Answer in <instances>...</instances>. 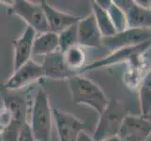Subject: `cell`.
Listing matches in <instances>:
<instances>
[{
	"instance_id": "cell-13",
	"label": "cell",
	"mask_w": 151,
	"mask_h": 141,
	"mask_svg": "<svg viewBox=\"0 0 151 141\" xmlns=\"http://www.w3.org/2000/svg\"><path fill=\"white\" fill-rule=\"evenodd\" d=\"M101 35L98 28L96 20L92 12L77 23L78 45L83 47L96 48L101 43Z\"/></svg>"
},
{
	"instance_id": "cell-26",
	"label": "cell",
	"mask_w": 151,
	"mask_h": 141,
	"mask_svg": "<svg viewBox=\"0 0 151 141\" xmlns=\"http://www.w3.org/2000/svg\"><path fill=\"white\" fill-rule=\"evenodd\" d=\"M102 141H121L120 139H119V137H110V138H107V139H104Z\"/></svg>"
},
{
	"instance_id": "cell-1",
	"label": "cell",
	"mask_w": 151,
	"mask_h": 141,
	"mask_svg": "<svg viewBox=\"0 0 151 141\" xmlns=\"http://www.w3.org/2000/svg\"><path fill=\"white\" fill-rule=\"evenodd\" d=\"M72 100L76 104L90 106L101 114L108 106L110 100L96 83L86 77L76 74L68 80Z\"/></svg>"
},
{
	"instance_id": "cell-5",
	"label": "cell",
	"mask_w": 151,
	"mask_h": 141,
	"mask_svg": "<svg viewBox=\"0 0 151 141\" xmlns=\"http://www.w3.org/2000/svg\"><path fill=\"white\" fill-rule=\"evenodd\" d=\"M149 48H150V40L135 46L126 47V48L113 51L107 56L102 57V59L91 62L90 64L86 65L81 70V72H83L86 71L101 69V68L116 65L117 63H122V62L125 61H132L134 63H138L140 56L143 55Z\"/></svg>"
},
{
	"instance_id": "cell-27",
	"label": "cell",
	"mask_w": 151,
	"mask_h": 141,
	"mask_svg": "<svg viewBox=\"0 0 151 141\" xmlns=\"http://www.w3.org/2000/svg\"><path fill=\"white\" fill-rule=\"evenodd\" d=\"M0 141H2V137H1V134H0Z\"/></svg>"
},
{
	"instance_id": "cell-10",
	"label": "cell",
	"mask_w": 151,
	"mask_h": 141,
	"mask_svg": "<svg viewBox=\"0 0 151 141\" xmlns=\"http://www.w3.org/2000/svg\"><path fill=\"white\" fill-rule=\"evenodd\" d=\"M114 2L126 15L129 28H150V9L145 8L137 1H132V0H119Z\"/></svg>"
},
{
	"instance_id": "cell-11",
	"label": "cell",
	"mask_w": 151,
	"mask_h": 141,
	"mask_svg": "<svg viewBox=\"0 0 151 141\" xmlns=\"http://www.w3.org/2000/svg\"><path fill=\"white\" fill-rule=\"evenodd\" d=\"M40 66L43 71L44 77L54 80H69L72 76L79 74L68 67L63 53H61L59 50L43 56Z\"/></svg>"
},
{
	"instance_id": "cell-18",
	"label": "cell",
	"mask_w": 151,
	"mask_h": 141,
	"mask_svg": "<svg viewBox=\"0 0 151 141\" xmlns=\"http://www.w3.org/2000/svg\"><path fill=\"white\" fill-rule=\"evenodd\" d=\"M141 116L150 119L151 112V74L147 72L143 78L139 90Z\"/></svg>"
},
{
	"instance_id": "cell-17",
	"label": "cell",
	"mask_w": 151,
	"mask_h": 141,
	"mask_svg": "<svg viewBox=\"0 0 151 141\" xmlns=\"http://www.w3.org/2000/svg\"><path fill=\"white\" fill-rule=\"evenodd\" d=\"M91 9L92 14L94 15L98 28L100 30L102 38H109L116 34V31L114 29L112 24V21L109 17L106 9H102L99 6L96 1H91Z\"/></svg>"
},
{
	"instance_id": "cell-25",
	"label": "cell",
	"mask_w": 151,
	"mask_h": 141,
	"mask_svg": "<svg viewBox=\"0 0 151 141\" xmlns=\"http://www.w3.org/2000/svg\"><path fill=\"white\" fill-rule=\"evenodd\" d=\"M76 141H95V140L93 139V137H90V135L88 134L86 132H85V130H84V131H82L79 134Z\"/></svg>"
},
{
	"instance_id": "cell-21",
	"label": "cell",
	"mask_w": 151,
	"mask_h": 141,
	"mask_svg": "<svg viewBox=\"0 0 151 141\" xmlns=\"http://www.w3.org/2000/svg\"><path fill=\"white\" fill-rule=\"evenodd\" d=\"M57 36H58V49L61 53H65L72 46L78 45L77 24L72 25L61 31L59 34H57Z\"/></svg>"
},
{
	"instance_id": "cell-9",
	"label": "cell",
	"mask_w": 151,
	"mask_h": 141,
	"mask_svg": "<svg viewBox=\"0 0 151 141\" xmlns=\"http://www.w3.org/2000/svg\"><path fill=\"white\" fill-rule=\"evenodd\" d=\"M150 119L142 116H129L121 124L117 137L121 141H145L150 135Z\"/></svg>"
},
{
	"instance_id": "cell-4",
	"label": "cell",
	"mask_w": 151,
	"mask_h": 141,
	"mask_svg": "<svg viewBox=\"0 0 151 141\" xmlns=\"http://www.w3.org/2000/svg\"><path fill=\"white\" fill-rule=\"evenodd\" d=\"M9 13L23 19L27 27L33 28L36 33L40 34L50 31L40 4L38 5L27 0H15L9 5Z\"/></svg>"
},
{
	"instance_id": "cell-14",
	"label": "cell",
	"mask_w": 151,
	"mask_h": 141,
	"mask_svg": "<svg viewBox=\"0 0 151 141\" xmlns=\"http://www.w3.org/2000/svg\"><path fill=\"white\" fill-rule=\"evenodd\" d=\"M40 6L43 9L46 20H47L49 30L55 34H59L61 31L72 25L77 24L81 20V17L58 10L46 1H41Z\"/></svg>"
},
{
	"instance_id": "cell-16",
	"label": "cell",
	"mask_w": 151,
	"mask_h": 141,
	"mask_svg": "<svg viewBox=\"0 0 151 141\" xmlns=\"http://www.w3.org/2000/svg\"><path fill=\"white\" fill-rule=\"evenodd\" d=\"M58 50V36L57 34L52 32V31H47V32L36 35L32 47L33 56H45Z\"/></svg>"
},
{
	"instance_id": "cell-7",
	"label": "cell",
	"mask_w": 151,
	"mask_h": 141,
	"mask_svg": "<svg viewBox=\"0 0 151 141\" xmlns=\"http://www.w3.org/2000/svg\"><path fill=\"white\" fill-rule=\"evenodd\" d=\"M150 28H127L109 38H102L101 43L113 51L135 46L150 40Z\"/></svg>"
},
{
	"instance_id": "cell-24",
	"label": "cell",
	"mask_w": 151,
	"mask_h": 141,
	"mask_svg": "<svg viewBox=\"0 0 151 141\" xmlns=\"http://www.w3.org/2000/svg\"><path fill=\"white\" fill-rule=\"evenodd\" d=\"M12 121H13L12 116H10V114L6 109L4 107L2 109H0V134L3 133Z\"/></svg>"
},
{
	"instance_id": "cell-20",
	"label": "cell",
	"mask_w": 151,
	"mask_h": 141,
	"mask_svg": "<svg viewBox=\"0 0 151 141\" xmlns=\"http://www.w3.org/2000/svg\"><path fill=\"white\" fill-rule=\"evenodd\" d=\"M105 9L112 21V24L114 29H116V33L122 32V31L129 28L126 15H125L123 10L120 8H118L114 1L110 0V3H109Z\"/></svg>"
},
{
	"instance_id": "cell-23",
	"label": "cell",
	"mask_w": 151,
	"mask_h": 141,
	"mask_svg": "<svg viewBox=\"0 0 151 141\" xmlns=\"http://www.w3.org/2000/svg\"><path fill=\"white\" fill-rule=\"evenodd\" d=\"M18 141H36L32 133H31L28 122H24L21 125L18 135Z\"/></svg>"
},
{
	"instance_id": "cell-8",
	"label": "cell",
	"mask_w": 151,
	"mask_h": 141,
	"mask_svg": "<svg viewBox=\"0 0 151 141\" xmlns=\"http://www.w3.org/2000/svg\"><path fill=\"white\" fill-rule=\"evenodd\" d=\"M59 141H76L79 134L84 131L86 124L75 115L55 108L53 110Z\"/></svg>"
},
{
	"instance_id": "cell-19",
	"label": "cell",
	"mask_w": 151,
	"mask_h": 141,
	"mask_svg": "<svg viewBox=\"0 0 151 141\" xmlns=\"http://www.w3.org/2000/svg\"><path fill=\"white\" fill-rule=\"evenodd\" d=\"M68 67L72 71L82 70L86 66V54L81 46L75 45L63 53Z\"/></svg>"
},
{
	"instance_id": "cell-15",
	"label": "cell",
	"mask_w": 151,
	"mask_h": 141,
	"mask_svg": "<svg viewBox=\"0 0 151 141\" xmlns=\"http://www.w3.org/2000/svg\"><path fill=\"white\" fill-rule=\"evenodd\" d=\"M4 108L10 114L12 121L21 123L27 121V103L22 96L7 94L6 91L2 93Z\"/></svg>"
},
{
	"instance_id": "cell-6",
	"label": "cell",
	"mask_w": 151,
	"mask_h": 141,
	"mask_svg": "<svg viewBox=\"0 0 151 141\" xmlns=\"http://www.w3.org/2000/svg\"><path fill=\"white\" fill-rule=\"evenodd\" d=\"M43 77L44 74L41 66L30 59L19 69L13 71L12 75L4 83L3 88L7 91L18 90Z\"/></svg>"
},
{
	"instance_id": "cell-12",
	"label": "cell",
	"mask_w": 151,
	"mask_h": 141,
	"mask_svg": "<svg viewBox=\"0 0 151 141\" xmlns=\"http://www.w3.org/2000/svg\"><path fill=\"white\" fill-rule=\"evenodd\" d=\"M37 33L30 27H27L17 39L12 40L13 45V71L27 63L32 56L33 43Z\"/></svg>"
},
{
	"instance_id": "cell-22",
	"label": "cell",
	"mask_w": 151,
	"mask_h": 141,
	"mask_svg": "<svg viewBox=\"0 0 151 141\" xmlns=\"http://www.w3.org/2000/svg\"><path fill=\"white\" fill-rule=\"evenodd\" d=\"M22 123L18 121H12L3 133H1L2 141H18V135L20 127Z\"/></svg>"
},
{
	"instance_id": "cell-3",
	"label": "cell",
	"mask_w": 151,
	"mask_h": 141,
	"mask_svg": "<svg viewBox=\"0 0 151 141\" xmlns=\"http://www.w3.org/2000/svg\"><path fill=\"white\" fill-rule=\"evenodd\" d=\"M127 115V109L121 102L117 100L110 101L105 110L100 115L95 134L92 137L93 139L102 141L116 137Z\"/></svg>"
},
{
	"instance_id": "cell-2",
	"label": "cell",
	"mask_w": 151,
	"mask_h": 141,
	"mask_svg": "<svg viewBox=\"0 0 151 141\" xmlns=\"http://www.w3.org/2000/svg\"><path fill=\"white\" fill-rule=\"evenodd\" d=\"M53 110H52L48 94L43 88H40L35 97L30 123L31 133L36 141H50Z\"/></svg>"
}]
</instances>
